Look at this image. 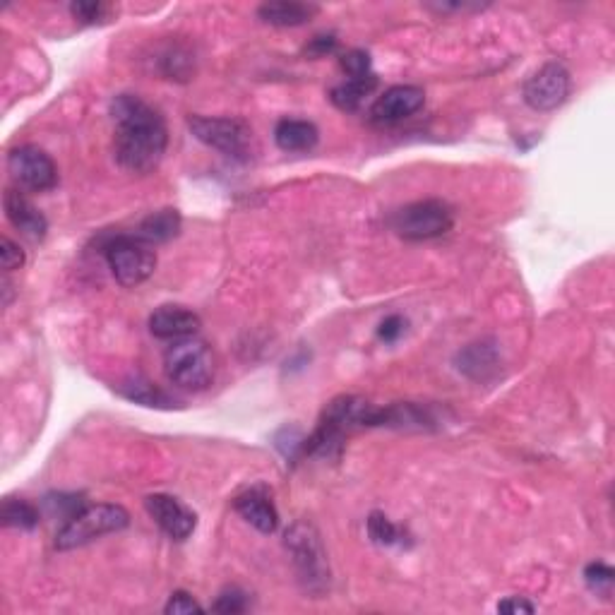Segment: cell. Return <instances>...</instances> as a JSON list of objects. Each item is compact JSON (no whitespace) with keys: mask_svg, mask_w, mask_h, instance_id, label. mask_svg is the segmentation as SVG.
Masks as SVG:
<instances>
[{"mask_svg":"<svg viewBox=\"0 0 615 615\" xmlns=\"http://www.w3.org/2000/svg\"><path fill=\"white\" fill-rule=\"evenodd\" d=\"M111 116L116 121V159L125 171L149 173L164 159L169 145V130L157 109L135 94L113 99Z\"/></svg>","mask_w":615,"mask_h":615,"instance_id":"1","label":"cell"},{"mask_svg":"<svg viewBox=\"0 0 615 615\" xmlns=\"http://www.w3.org/2000/svg\"><path fill=\"white\" fill-rule=\"evenodd\" d=\"M164 373L173 385L188 392H202L217 373L212 346L200 337H183L164 351Z\"/></svg>","mask_w":615,"mask_h":615,"instance_id":"2","label":"cell"},{"mask_svg":"<svg viewBox=\"0 0 615 615\" xmlns=\"http://www.w3.org/2000/svg\"><path fill=\"white\" fill-rule=\"evenodd\" d=\"M130 524L128 510L121 505H87L85 510L77 512L68 522L58 529L56 548L58 551H73V548L87 546L94 539L121 531Z\"/></svg>","mask_w":615,"mask_h":615,"instance_id":"3","label":"cell"},{"mask_svg":"<svg viewBox=\"0 0 615 615\" xmlns=\"http://www.w3.org/2000/svg\"><path fill=\"white\" fill-rule=\"evenodd\" d=\"M390 224L394 234L402 236L404 241H433L450 234L455 226V214L443 200H421L394 212Z\"/></svg>","mask_w":615,"mask_h":615,"instance_id":"4","label":"cell"},{"mask_svg":"<svg viewBox=\"0 0 615 615\" xmlns=\"http://www.w3.org/2000/svg\"><path fill=\"white\" fill-rule=\"evenodd\" d=\"M104 255L116 282L128 289L147 282L157 270V253L133 234L113 236L104 246Z\"/></svg>","mask_w":615,"mask_h":615,"instance_id":"5","label":"cell"},{"mask_svg":"<svg viewBox=\"0 0 615 615\" xmlns=\"http://www.w3.org/2000/svg\"><path fill=\"white\" fill-rule=\"evenodd\" d=\"M188 128L202 145L217 149L231 159L246 161L253 149V130L241 118L190 116Z\"/></svg>","mask_w":615,"mask_h":615,"instance_id":"6","label":"cell"},{"mask_svg":"<svg viewBox=\"0 0 615 615\" xmlns=\"http://www.w3.org/2000/svg\"><path fill=\"white\" fill-rule=\"evenodd\" d=\"M286 548L294 555V565L301 575V582L308 591H322L330 582L327 570V555L322 551V541L318 531L308 522H296L286 531Z\"/></svg>","mask_w":615,"mask_h":615,"instance_id":"7","label":"cell"},{"mask_svg":"<svg viewBox=\"0 0 615 615\" xmlns=\"http://www.w3.org/2000/svg\"><path fill=\"white\" fill-rule=\"evenodd\" d=\"M570 87L572 80L565 65L551 61L543 63L539 70H534V73L527 77L522 94L531 109L548 113L565 104L567 97H570Z\"/></svg>","mask_w":615,"mask_h":615,"instance_id":"8","label":"cell"},{"mask_svg":"<svg viewBox=\"0 0 615 615\" xmlns=\"http://www.w3.org/2000/svg\"><path fill=\"white\" fill-rule=\"evenodd\" d=\"M8 171L20 188L46 193L58 185V169L44 149L22 145L8 154Z\"/></svg>","mask_w":615,"mask_h":615,"instance_id":"9","label":"cell"},{"mask_svg":"<svg viewBox=\"0 0 615 615\" xmlns=\"http://www.w3.org/2000/svg\"><path fill=\"white\" fill-rule=\"evenodd\" d=\"M145 507L149 517L159 524V529L173 541H185L197 527V517L193 510H188L181 500L173 495L154 493L145 498Z\"/></svg>","mask_w":615,"mask_h":615,"instance_id":"10","label":"cell"},{"mask_svg":"<svg viewBox=\"0 0 615 615\" xmlns=\"http://www.w3.org/2000/svg\"><path fill=\"white\" fill-rule=\"evenodd\" d=\"M423 101H426V94H423L421 87L414 85H397L385 89V94L378 97V101L370 109V118L375 123L382 125H392L404 121V118L414 116L416 111L421 109Z\"/></svg>","mask_w":615,"mask_h":615,"instance_id":"11","label":"cell"},{"mask_svg":"<svg viewBox=\"0 0 615 615\" xmlns=\"http://www.w3.org/2000/svg\"><path fill=\"white\" fill-rule=\"evenodd\" d=\"M3 207L8 222L13 224L22 236H27L29 241H41V238L46 236V231H49V222H46L44 214H41L20 190H5Z\"/></svg>","mask_w":615,"mask_h":615,"instance_id":"12","label":"cell"},{"mask_svg":"<svg viewBox=\"0 0 615 615\" xmlns=\"http://www.w3.org/2000/svg\"><path fill=\"white\" fill-rule=\"evenodd\" d=\"M200 325L202 322L193 310L183 306H161L149 315V332L157 339H171V342L193 337L200 330Z\"/></svg>","mask_w":615,"mask_h":615,"instance_id":"13","label":"cell"},{"mask_svg":"<svg viewBox=\"0 0 615 615\" xmlns=\"http://www.w3.org/2000/svg\"><path fill=\"white\" fill-rule=\"evenodd\" d=\"M234 510L246 519L250 527L262 531V534H272L279 527L277 507L262 488H250V491L236 495Z\"/></svg>","mask_w":615,"mask_h":615,"instance_id":"14","label":"cell"},{"mask_svg":"<svg viewBox=\"0 0 615 615\" xmlns=\"http://www.w3.org/2000/svg\"><path fill=\"white\" fill-rule=\"evenodd\" d=\"M320 133L310 121H301V118H284L274 128V142L284 152H310L318 145Z\"/></svg>","mask_w":615,"mask_h":615,"instance_id":"15","label":"cell"},{"mask_svg":"<svg viewBox=\"0 0 615 615\" xmlns=\"http://www.w3.org/2000/svg\"><path fill=\"white\" fill-rule=\"evenodd\" d=\"M318 5L294 3V0H282V3H265L258 8V17L272 27H301L318 15Z\"/></svg>","mask_w":615,"mask_h":615,"instance_id":"16","label":"cell"},{"mask_svg":"<svg viewBox=\"0 0 615 615\" xmlns=\"http://www.w3.org/2000/svg\"><path fill=\"white\" fill-rule=\"evenodd\" d=\"M178 234H181V214L178 210H159L142 219L133 236L145 241L147 246H161V243L173 241Z\"/></svg>","mask_w":615,"mask_h":615,"instance_id":"17","label":"cell"},{"mask_svg":"<svg viewBox=\"0 0 615 615\" xmlns=\"http://www.w3.org/2000/svg\"><path fill=\"white\" fill-rule=\"evenodd\" d=\"M457 363V368L462 370V373H467L469 378L483 380L488 378V373H493V370L498 368V351L486 342L471 344L459 354Z\"/></svg>","mask_w":615,"mask_h":615,"instance_id":"18","label":"cell"},{"mask_svg":"<svg viewBox=\"0 0 615 615\" xmlns=\"http://www.w3.org/2000/svg\"><path fill=\"white\" fill-rule=\"evenodd\" d=\"M375 87H378V77L375 75L361 77V80H346L332 89L330 99L339 111H358Z\"/></svg>","mask_w":615,"mask_h":615,"instance_id":"19","label":"cell"},{"mask_svg":"<svg viewBox=\"0 0 615 615\" xmlns=\"http://www.w3.org/2000/svg\"><path fill=\"white\" fill-rule=\"evenodd\" d=\"M123 397L133 399L137 404H145V406H157V409H171L173 399L166 392H161L157 385H152V382L145 378H135L130 382H125L121 387Z\"/></svg>","mask_w":615,"mask_h":615,"instance_id":"20","label":"cell"},{"mask_svg":"<svg viewBox=\"0 0 615 615\" xmlns=\"http://www.w3.org/2000/svg\"><path fill=\"white\" fill-rule=\"evenodd\" d=\"M0 522H3V527L29 531L39 524V510L27 500L8 498L3 503V510H0Z\"/></svg>","mask_w":615,"mask_h":615,"instance_id":"21","label":"cell"},{"mask_svg":"<svg viewBox=\"0 0 615 615\" xmlns=\"http://www.w3.org/2000/svg\"><path fill=\"white\" fill-rule=\"evenodd\" d=\"M44 507L51 512L53 517H61L68 522L70 517H75L77 512L85 510V498L82 495H70V493H58L44 498Z\"/></svg>","mask_w":615,"mask_h":615,"instance_id":"22","label":"cell"},{"mask_svg":"<svg viewBox=\"0 0 615 615\" xmlns=\"http://www.w3.org/2000/svg\"><path fill=\"white\" fill-rule=\"evenodd\" d=\"M584 579H587L591 591L608 596L613 589L615 572H613V567H608L606 563H591L587 565V570H584Z\"/></svg>","mask_w":615,"mask_h":615,"instance_id":"23","label":"cell"},{"mask_svg":"<svg viewBox=\"0 0 615 615\" xmlns=\"http://www.w3.org/2000/svg\"><path fill=\"white\" fill-rule=\"evenodd\" d=\"M368 534L378 546H392V543H397L399 539V529L394 527L385 515H380V512H373V515H370Z\"/></svg>","mask_w":615,"mask_h":615,"instance_id":"24","label":"cell"},{"mask_svg":"<svg viewBox=\"0 0 615 615\" xmlns=\"http://www.w3.org/2000/svg\"><path fill=\"white\" fill-rule=\"evenodd\" d=\"M70 13L82 25H101L104 20H109L111 8L104 3H73L70 5Z\"/></svg>","mask_w":615,"mask_h":615,"instance_id":"25","label":"cell"},{"mask_svg":"<svg viewBox=\"0 0 615 615\" xmlns=\"http://www.w3.org/2000/svg\"><path fill=\"white\" fill-rule=\"evenodd\" d=\"M212 611H217V613H231V615L248 611V594H246V591L236 589V587L224 589L222 594H219V599L214 601Z\"/></svg>","mask_w":615,"mask_h":615,"instance_id":"26","label":"cell"},{"mask_svg":"<svg viewBox=\"0 0 615 615\" xmlns=\"http://www.w3.org/2000/svg\"><path fill=\"white\" fill-rule=\"evenodd\" d=\"M342 68L351 80H361V77L373 75L370 73V56L366 51H349L342 58Z\"/></svg>","mask_w":615,"mask_h":615,"instance_id":"27","label":"cell"},{"mask_svg":"<svg viewBox=\"0 0 615 615\" xmlns=\"http://www.w3.org/2000/svg\"><path fill=\"white\" fill-rule=\"evenodd\" d=\"M0 265H3L5 272L20 270V267L25 265V253H22V248L17 246L15 241H10L8 236L0 238Z\"/></svg>","mask_w":615,"mask_h":615,"instance_id":"28","label":"cell"},{"mask_svg":"<svg viewBox=\"0 0 615 615\" xmlns=\"http://www.w3.org/2000/svg\"><path fill=\"white\" fill-rule=\"evenodd\" d=\"M202 606L197 603L188 591H173L169 603L164 606L166 615H185V613H200Z\"/></svg>","mask_w":615,"mask_h":615,"instance_id":"29","label":"cell"},{"mask_svg":"<svg viewBox=\"0 0 615 615\" xmlns=\"http://www.w3.org/2000/svg\"><path fill=\"white\" fill-rule=\"evenodd\" d=\"M402 332H404V320L399 318V315H390V318L382 320L378 337L385 339V342H394V339H397Z\"/></svg>","mask_w":615,"mask_h":615,"instance_id":"30","label":"cell"},{"mask_svg":"<svg viewBox=\"0 0 615 615\" xmlns=\"http://www.w3.org/2000/svg\"><path fill=\"white\" fill-rule=\"evenodd\" d=\"M500 613H534L536 606L529 603L527 599H519V596H512V599H505L498 603Z\"/></svg>","mask_w":615,"mask_h":615,"instance_id":"31","label":"cell"},{"mask_svg":"<svg viewBox=\"0 0 615 615\" xmlns=\"http://www.w3.org/2000/svg\"><path fill=\"white\" fill-rule=\"evenodd\" d=\"M334 49H337V39L334 37H315L313 44L308 46V53L310 56H325V53H332Z\"/></svg>","mask_w":615,"mask_h":615,"instance_id":"32","label":"cell"}]
</instances>
